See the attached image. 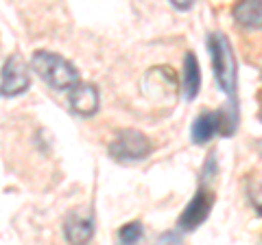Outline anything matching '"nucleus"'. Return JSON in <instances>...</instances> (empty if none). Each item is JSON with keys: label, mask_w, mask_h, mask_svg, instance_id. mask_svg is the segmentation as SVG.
I'll use <instances>...</instances> for the list:
<instances>
[{"label": "nucleus", "mask_w": 262, "mask_h": 245, "mask_svg": "<svg viewBox=\"0 0 262 245\" xmlns=\"http://www.w3.org/2000/svg\"><path fill=\"white\" fill-rule=\"evenodd\" d=\"M251 206L256 208L258 215H262V182H253V186L247 191Z\"/></svg>", "instance_id": "obj_11"}, {"label": "nucleus", "mask_w": 262, "mask_h": 245, "mask_svg": "<svg viewBox=\"0 0 262 245\" xmlns=\"http://www.w3.org/2000/svg\"><path fill=\"white\" fill-rule=\"evenodd\" d=\"M168 3L173 5L177 11H188V9H192V7H194L196 0H168Z\"/></svg>", "instance_id": "obj_12"}, {"label": "nucleus", "mask_w": 262, "mask_h": 245, "mask_svg": "<svg viewBox=\"0 0 262 245\" xmlns=\"http://www.w3.org/2000/svg\"><path fill=\"white\" fill-rule=\"evenodd\" d=\"M214 206V195L208 191V184L199 186V191L192 195V199L186 203L184 212L177 219V230L179 232H194L206 219L210 217V210Z\"/></svg>", "instance_id": "obj_4"}, {"label": "nucleus", "mask_w": 262, "mask_h": 245, "mask_svg": "<svg viewBox=\"0 0 262 245\" xmlns=\"http://www.w3.org/2000/svg\"><path fill=\"white\" fill-rule=\"evenodd\" d=\"M260 151H262V147H260Z\"/></svg>", "instance_id": "obj_14"}, {"label": "nucleus", "mask_w": 262, "mask_h": 245, "mask_svg": "<svg viewBox=\"0 0 262 245\" xmlns=\"http://www.w3.org/2000/svg\"><path fill=\"white\" fill-rule=\"evenodd\" d=\"M68 103L70 110L79 114V116H94L98 112V103H101V94H98V88L92 84H75L68 90Z\"/></svg>", "instance_id": "obj_6"}, {"label": "nucleus", "mask_w": 262, "mask_h": 245, "mask_svg": "<svg viewBox=\"0 0 262 245\" xmlns=\"http://www.w3.org/2000/svg\"><path fill=\"white\" fill-rule=\"evenodd\" d=\"M234 22L247 31L262 29V0H238L234 5Z\"/></svg>", "instance_id": "obj_8"}, {"label": "nucleus", "mask_w": 262, "mask_h": 245, "mask_svg": "<svg viewBox=\"0 0 262 245\" xmlns=\"http://www.w3.org/2000/svg\"><path fill=\"white\" fill-rule=\"evenodd\" d=\"M206 42L216 86L229 101H234L236 90H238V62H236L232 42L223 33H210Z\"/></svg>", "instance_id": "obj_1"}, {"label": "nucleus", "mask_w": 262, "mask_h": 245, "mask_svg": "<svg viewBox=\"0 0 262 245\" xmlns=\"http://www.w3.org/2000/svg\"><path fill=\"white\" fill-rule=\"evenodd\" d=\"M144 236V228L140 221H131V223H125L118 230V241L120 243H138L142 241Z\"/></svg>", "instance_id": "obj_10"}, {"label": "nucleus", "mask_w": 262, "mask_h": 245, "mask_svg": "<svg viewBox=\"0 0 262 245\" xmlns=\"http://www.w3.org/2000/svg\"><path fill=\"white\" fill-rule=\"evenodd\" d=\"M153 145L146 138V134L138 132V129H120L116 138L110 145V156L112 160L120 162V165H136L151 156Z\"/></svg>", "instance_id": "obj_3"}, {"label": "nucleus", "mask_w": 262, "mask_h": 245, "mask_svg": "<svg viewBox=\"0 0 262 245\" xmlns=\"http://www.w3.org/2000/svg\"><path fill=\"white\" fill-rule=\"evenodd\" d=\"M63 234L68 243H88L94 236V217L70 212L63 223Z\"/></svg>", "instance_id": "obj_7"}, {"label": "nucleus", "mask_w": 262, "mask_h": 245, "mask_svg": "<svg viewBox=\"0 0 262 245\" xmlns=\"http://www.w3.org/2000/svg\"><path fill=\"white\" fill-rule=\"evenodd\" d=\"M201 90V68L196 62V55L188 51L184 57V70H182V94L186 101H194Z\"/></svg>", "instance_id": "obj_9"}, {"label": "nucleus", "mask_w": 262, "mask_h": 245, "mask_svg": "<svg viewBox=\"0 0 262 245\" xmlns=\"http://www.w3.org/2000/svg\"><path fill=\"white\" fill-rule=\"evenodd\" d=\"M31 77L29 68L22 62V57L13 55L5 62L3 66V79H0V94L3 96H20L29 90Z\"/></svg>", "instance_id": "obj_5"}, {"label": "nucleus", "mask_w": 262, "mask_h": 245, "mask_svg": "<svg viewBox=\"0 0 262 245\" xmlns=\"http://www.w3.org/2000/svg\"><path fill=\"white\" fill-rule=\"evenodd\" d=\"M258 118H260V122H262V110H260V112H258Z\"/></svg>", "instance_id": "obj_13"}, {"label": "nucleus", "mask_w": 262, "mask_h": 245, "mask_svg": "<svg viewBox=\"0 0 262 245\" xmlns=\"http://www.w3.org/2000/svg\"><path fill=\"white\" fill-rule=\"evenodd\" d=\"M31 68L53 90H70L79 84V70L61 55H55L51 51H37L31 57Z\"/></svg>", "instance_id": "obj_2"}]
</instances>
